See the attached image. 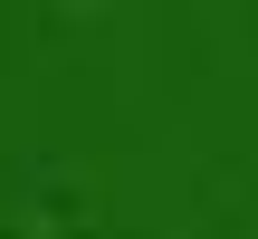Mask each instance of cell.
I'll list each match as a JSON object with an SVG mask.
<instances>
[{"label": "cell", "instance_id": "1", "mask_svg": "<svg viewBox=\"0 0 258 239\" xmlns=\"http://www.w3.org/2000/svg\"><path fill=\"white\" fill-rule=\"evenodd\" d=\"M38 239H48V230H38Z\"/></svg>", "mask_w": 258, "mask_h": 239}]
</instances>
